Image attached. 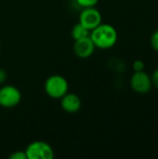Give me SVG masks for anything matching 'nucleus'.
Segmentation results:
<instances>
[{"label": "nucleus", "mask_w": 158, "mask_h": 159, "mask_svg": "<svg viewBox=\"0 0 158 159\" xmlns=\"http://www.w3.org/2000/svg\"><path fill=\"white\" fill-rule=\"evenodd\" d=\"M95 47L101 49L113 48L117 41V32L115 28L108 23H101L90 31L89 34Z\"/></svg>", "instance_id": "f257e3e1"}, {"label": "nucleus", "mask_w": 158, "mask_h": 159, "mask_svg": "<svg viewBox=\"0 0 158 159\" xmlns=\"http://www.w3.org/2000/svg\"><path fill=\"white\" fill-rule=\"evenodd\" d=\"M44 88L48 97L52 99H61L68 92L69 84L64 76L61 75H52L45 81Z\"/></svg>", "instance_id": "f03ea898"}, {"label": "nucleus", "mask_w": 158, "mask_h": 159, "mask_svg": "<svg viewBox=\"0 0 158 159\" xmlns=\"http://www.w3.org/2000/svg\"><path fill=\"white\" fill-rule=\"evenodd\" d=\"M25 154L27 159H52L55 156L51 145L43 141H35L28 144Z\"/></svg>", "instance_id": "7ed1b4c3"}, {"label": "nucleus", "mask_w": 158, "mask_h": 159, "mask_svg": "<svg viewBox=\"0 0 158 159\" xmlns=\"http://www.w3.org/2000/svg\"><path fill=\"white\" fill-rule=\"evenodd\" d=\"M21 101V92L12 85H4L0 88V106L6 109L16 107Z\"/></svg>", "instance_id": "20e7f679"}, {"label": "nucleus", "mask_w": 158, "mask_h": 159, "mask_svg": "<svg viewBox=\"0 0 158 159\" xmlns=\"http://www.w3.org/2000/svg\"><path fill=\"white\" fill-rule=\"evenodd\" d=\"M78 22L91 31L102 23V14L95 7L83 8L79 14Z\"/></svg>", "instance_id": "39448f33"}, {"label": "nucleus", "mask_w": 158, "mask_h": 159, "mask_svg": "<svg viewBox=\"0 0 158 159\" xmlns=\"http://www.w3.org/2000/svg\"><path fill=\"white\" fill-rule=\"evenodd\" d=\"M130 86L135 92L140 94H145L150 91L153 83L151 76L144 71H142L135 72V74L130 79Z\"/></svg>", "instance_id": "423d86ee"}, {"label": "nucleus", "mask_w": 158, "mask_h": 159, "mask_svg": "<svg viewBox=\"0 0 158 159\" xmlns=\"http://www.w3.org/2000/svg\"><path fill=\"white\" fill-rule=\"evenodd\" d=\"M95 45L92 42L90 36L74 40L73 50L76 57L80 59H88L91 57L95 51Z\"/></svg>", "instance_id": "0eeeda50"}, {"label": "nucleus", "mask_w": 158, "mask_h": 159, "mask_svg": "<svg viewBox=\"0 0 158 159\" xmlns=\"http://www.w3.org/2000/svg\"><path fill=\"white\" fill-rule=\"evenodd\" d=\"M60 100H61V106L62 110L66 113L74 114L81 109L82 106L81 99L79 98V96H77L74 93L67 92Z\"/></svg>", "instance_id": "6e6552de"}, {"label": "nucleus", "mask_w": 158, "mask_h": 159, "mask_svg": "<svg viewBox=\"0 0 158 159\" xmlns=\"http://www.w3.org/2000/svg\"><path fill=\"white\" fill-rule=\"evenodd\" d=\"M71 34L74 40H78L81 38H85L89 36L90 34V31L88 29H87L85 26H83L81 23L77 22L76 24H74L72 28L71 31Z\"/></svg>", "instance_id": "1a4fd4ad"}, {"label": "nucleus", "mask_w": 158, "mask_h": 159, "mask_svg": "<svg viewBox=\"0 0 158 159\" xmlns=\"http://www.w3.org/2000/svg\"><path fill=\"white\" fill-rule=\"evenodd\" d=\"M75 1L83 8L96 7V5L99 3V0H75Z\"/></svg>", "instance_id": "9d476101"}, {"label": "nucleus", "mask_w": 158, "mask_h": 159, "mask_svg": "<svg viewBox=\"0 0 158 159\" xmlns=\"http://www.w3.org/2000/svg\"><path fill=\"white\" fill-rule=\"evenodd\" d=\"M9 159H27V157H26V154H25V151H15L13 152L9 157H8Z\"/></svg>", "instance_id": "9b49d317"}, {"label": "nucleus", "mask_w": 158, "mask_h": 159, "mask_svg": "<svg viewBox=\"0 0 158 159\" xmlns=\"http://www.w3.org/2000/svg\"><path fill=\"white\" fill-rule=\"evenodd\" d=\"M150 42H151L152 48H153L156 51H158V30L154 32V34H153L152 36H151Z\"/></svg>", "instance_id": "f8f14e48"}, {"label": "nucleus", "mask_w": 158, "mask_h": 159, "mask_svg": "<svg viewBox=\"0 0 158 159\" xmlns=\"http://www.w3.org/2000/svg\"><path fill=\"white\" fill-rule=\"evenodd\" d=\"M145 68V64L141 60H136L134 62H133V69L135 72H142L143 71Z\"/></svg>", "instance_id": "ddd939ff"}, {"label": "nucleus", "mask_w": 158, "mask_h": 159, "mask_svg": "<svg viewBox=\"0 0 158 159\" xmlns=\"http://www.w3.org/2000/svg\"><path fill=\"white\" fill-rule=\"evenodd\" d=\"M151 79H152L153 85L158 89V68L156 70H155V72L153 73V75L151 76Z\"/></svg>", "instance_id": "4468645a"}, {"label": "nucleus", "mask_w": 158, "mask_h": 159, "mask_svg": "<svg viewBox=\"0 0 158 159\" xmlns=\"http://www.w3.org/2000/svg\"><path fill=\"white\" fill-rule=\"evenodd\" d=\"M7 77V72H6L3 68H0V86L3 85V84L6 82Z\"/></svg>", "instance_id": "2eb2a0df"}, {"label": "nucleus", "mask_w": 158, "mask_h": 159, "mask_svg": "<svg viewBox=\"0 0 158 159\" xmlns=\"http://www.w3.org/2000/svg\"><path fill=\"white\" fill-rule=\"evenodd\" d=\"M0 51H1V43H0Z\"/></svg>", "instance_id": "dca6fc26"}]
</instances>
